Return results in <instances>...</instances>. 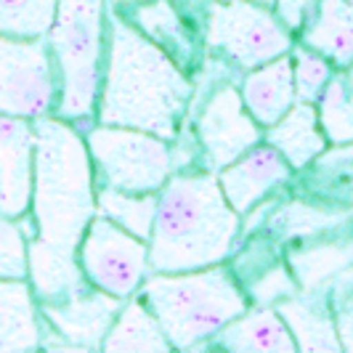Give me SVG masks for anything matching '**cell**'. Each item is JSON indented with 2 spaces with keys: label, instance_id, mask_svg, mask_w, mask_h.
I'll use <instances>...</instances> for the list:
<instances>
[{
  "label": "cell",
  "instance_id": "23",
  "mask_svg": "<svg viewBox=\"0 0 353 353\" xmlns=\"http://www.w3.org/2000/svg\"><path fill=\"white\" fill-rule=\"evenodd\" d=\"M287 265L301 290H321L353 268V239L290 250Z\"/></svg>",
  "mask_w": 353,
  "mask_h": 353
},
{
  "label": "cell",
  "instance_id": "25",
  "mask_svg": "<svg viewBox=\"0 0 353 353\" xmlns=\"http://www.w3.org/2000/svg\"><path fill=\"white\" fill-rule=\"evenodd\" d=\"M319 125L332 143L353 141V85L345 72H335L319 96Z\"/></svg>",
  "mask_w": 353,
  "mask_h": 353
},
{
  "label": "cell",
  "instance_id": "22",
  "mask_svg": "<svg viewBox=\"0 0 353 353\" xmlns=\"http://www.w3.org/2000/svg\"><path fill=\"white\" fill-rule=\"evenodd\" d=\"M101 348L106 353H165L170 351V340L165 337L157 316L139 298L130 301L109 327Z\"/></svg>",
  "mask_w": 353,
  "mask_h": 353
},
{
  "label": "cell",
  "instance_id": "10",
  "mask_svg": "<svg viewBox=\"0 0 353 353\" xmlns=\"http://www.w3.org/2000/svg\"><path fill=\"white\" fill-rule=\"evenodd\" d=\"M196 139L215 170L231 165L261 141L258 123L252 120L242 93L234 85H221L208 99L196 117Z\"/></svg>",
  "mask_w": 353,
  "mask_h": 353
},
{
  "label": "cell",
  "instance_id": "3",
  "mask_svg": "<svg viewBox=\"0 0 353 353\" xmlns=\"http://www.w3.org/2000/svg\"><path fill=\"white\" fill-rule=\"evenodd\" d=\"M35 125L32 205L35 239L64 252H77L96 215L93 170L85 139L61 117H40Z\"/></svg>",
  "mask_w": 353,
  "mask_h": 353
},
{
  "label": "cell",
  "instance_id": "24",
  "mask_svg": "<svg viewBox=\"0 0 353 353\" xmlns=\"http://www.w3.org/2000/svg\"><path fill=\"white\" fill-rule=\"evenodd\" d=\"M96 205L101 208L109 221H114L117 226L130 231L133 236H139L143 242H149L152 226H154V215H157V194H133L123 192L114 186H101L96 194Z\"/></svg>",
  "mask_w": 353,
  "mask_h": 353
},
{
  "label": "cell",
  "instance_id": "16",
  "mask_svg": "<svg viewBox=\"0 0 353 353\" xmlns=\"http://www.w3.org/2000/svg\"><path fill=\"white\" fill-rule=\"evenodd\" d=\"M242 101L258 125H274L298 101L292 59L284 53L279 59L261 64L242 83Z\"/></svg>",
  "mask_w": 353,
  "mask_h": 353
},
{
  "label": "cell",
  "instance_id": "28",
  "mask_svg": "<svg viewBox=\"0 0 353 353\" xmlns=\"http://www.w3.org/2000/svg\"><path fill=\"white\" fill-rule=\"evenodd\" d=\"M30 274V236L19 218L0 215V279H27Z\"/></svg>",
  "mask_w": 353,
  "mask_h": 353
},
{
  "label": "cell",
  "instance_id": "8",
  "mask_svg": "<svg viewBox=\"0 0 353 353\" xmlns=\"http://www.w3.org/2000/svg\"><path fill=\"white\" fill-rule=\"evenodd\" d=\"M59 72L46 37L0 35V112L27 120L56 114Z\"/></svg>",
  "mask_w": 353,
  "mask_h": 353
},
{
  "label": "cell",
  "instance_id": "20",
  "mask_svg": "<svg viewBox=\"0 0 353 353\" xmlns=\"http://www.w3.org/2000/svg\"><path fill=\"white\" fill-rule=\"evenodd\" d=\"M301 37L305 48L321 53L332 67L348 70L353 64V6L348 0H319Z\"/></svg>",
  "mask_w": 353,
  "mask_h": 353
},
{
  "label": "cell",
  "instance_id": "27",
  "mask_svg": "<svg viewBox=\"0 0 353 353\" xmlns=\"http://www.w3.org/2000/svg\"><path fill=\"white\" fill-rule=\"evenodd\" d=\"M292 72H295V93L298 101H308L314 104L319 101V96L324 93L332 72V61H327L321 53L311 51V48H295L292 51Z\"/></svg>",
  "mask_w": 353,
  "mask_h": 353
},
{
  "label": "cell",
  "instance_id": "13",
  "mask_svg": "<svg viewBox=\"0 0 353 353\" xmlns=\"http://www.w3.org/2000/svg\"><path fill=\"white\" fill-rule=\"evenodd\" d=\"M290 162L271 143H255L239 159L221 168L218 183L226 202L239 215H245L255 205H261V199L271 194L276 186H282L290 178Z\"/></svg>",
  "mask_w": 353,
  "mask_h": 353
},
{
  "label": "cell",
  "instance_id": "2",
  "mask_svg": "<svg viewBox=\"0 0 353 353\" xmlns=\"http://www.w3.org/2000/svg\"><path fill=\"white\" fill-rule=\"evenodd\" d=\"M236 234L239 212L226 202L212 173L168 178L149 236V268L154 274H181L221 263Z\"/></svg>",
  "mask_w": 353,
  "mask_h": 353
},
{
  "label": "cell",
  "instance_id": "6",
  "mask_svg": "<svg viewBox=\"0 0 353 353\" xmlns=\"http://www.w3.org/2000/svg\"><path fill=\"white\" fill-rule=\"evenodd\" d=\"M85 143L106 186L123 192H157L173 170V152L168 139L139 128L101 123L99 128H90Z\"/></svg>",
  "mask_w": 353,
  "mask_h": 353
},
{
  "label": "cell",
  "instance_id": "35",
  "mask_svg": "<svg viewBox=\"0 0 353 353\" xmlns=\"http://www.w3.org/2000/svg\"><path fill=\"white\" fill-rule=\"evenodd\" d=\"M348 3H351V6H353V0H348Z\"/></svg>",
  "mask_w": 353,
  "mask_h": 353
},
{
  "label": "cell",
  "instance_id": "34",
  "mask_svg": "<svg viewBox=\"0 0 353 353\" xmlns=\"http://www.w3.org/2000/svg\"><path fill=\"white\" fill-rule=\"evenodd\" d=\"M345 74H348V80H351V85H353V64L348 67V72H345Z\"/></svg>",
  "mask_w": 353,
  "mask_h": 353
},
{
  "label": "cell",
  "instance_id": "29",
  "mask_svg": "<svg viewBox=\"0 0 353 353\" xmlns=\"http://www.w3.org/2000/svg\"><path fill=\"white\" fill-rule=\"evenodd\" d=\"M343 215H332V212H324L321 208H311V205H303V202H292V205H284L282 210L271 218V231L282 234V236H311L316 231L327 229L337 223Z\"/></svg>",
  "mask_w": 353,
  "mask_h": 353
},
{
  "label": "cell",
  "instance_id": "11",
  "mask_svg": "<svg viewBox=\"0 0 353 353\" xmlns=\"http://www.w3.org/2000/svg\"><path fill=\"white\" fill-rule=\"evenodd\" d=\"M120 308H123L120 298L88 287L64 301L40 303V316L48 324V330L61 340H67L72 348L88 351V348H101Z\"/></svg>",
  "mask_w": 353,
  "mask_h": 353
},
{
  "label": "cell",
  "instance_id": "31",
  "mask_svg": "<svg viewBox=\"0 0 353 353\" xmlns=\"http://www.w3.org/2000/svg\"><path fill=\"white\" fill-rule=\"evenodd\" d=\"M330 301L335 303V327L340 348L353 351V290L337 287L335 295H330Z\"/></svg>",
  "mask_w": 353,
  "mask_h": 353
},
{
  "label": "cell",
  "instance_id": "7",
  "mask_svg": "<svg viewBox=\"0 0 353 353\" xmlns=\"http://www.w3.org/2000/svg\"><path fill=\"white\" fill-rule=\"evenodd\" d=\"M205 43L234 64L255 70L292 48V35L268 6L250 0L212 3L205 21Z\"/></svg>",
  "mask_w": 353,
  "mask_h": 353
},
{
  "label": "cell",
  "instance_id": "14",
  "mask_svg": "<svg viewBox=\"0 0 353 353\" xmlns=\"http://www.w3.org/2000/svg\"><path fill=\"white\" fill-rule=\"evenodd\" d=\"M295 337L298 351L305 353H332L343 351L337 340L335 314L330 305V292L321 290H298L274 305Z\"/></svg>",
  "mask_w": 353,
  "mask_h": 353
},
{
  "label": "cell",
  "instance_id": "15",
  "mask_svg": "<svg viewBox=\"0 0 353 353\" xmlns=\"http://www.w3.org/2000/svg\"><path fill=\"white\" fill-rule=\"evenodd\" d=\"M212 345L234 353H292L298 351L295 337L274 305H258L231 319L210 337Z\"/></svg>",
  "mask_w": 353,
  "mask_h": 353
},
{
  "label": "cell",
  "instance_id": "19",
  "mask_svg": "<svg viewBox=\"0 0 353 353\" xmlns=\"http://www.w3.org/2000/svg\"><path fill=\"white\" fill-rule=\"evenodd\" d=\"M265 141L282 154L292 170L308 168L324 152V130L319 125V112L308 101H295L290 112L268 125Z\"/></svg>",
  "mask_w": 353,
  "mask_h": 353
},
{
  "label": "cell",
  "instance_id": "17",
  "mask_svg": "<svg viewBox=\"0 0 353 353\" xmlns=\"http://www.w3.org/2000/svg\"><path fill=\"white\" fill-rule=\"evenodd\" d=\"M43 345L40 303L27 279H0V353Z\"/></svg>",
  "mask_w": 353,
  "mask_h": 353
},
{
  "label": "cell",
  "instance_id": "12",
  "mask_svg": "<svg viewBox=\"0 0 353 353\" xmlns=\"http://www.w3.org/2000/svg\"><path fill=\"white\" fill-rule=\"evenodd\" d=\"M35 125L0 112V215L21 218L32 205Z\"/></svg>",
  "mask_w": 353,
  "mask_h": 353
},
{
  "label": "cell",
  "instance_id": "32",
  "mask_svg": "<svg viewBox=\"0 0 353 353\" xmlns=\"http://www.w3.org/2000/svg\"><path fill=\"white\" fill-rule=\"evenodd\" d=\"M276 17L290 32H303L311 17L316 14L319 0H274Z\"/></svg>",
  "mask_w": 353,
  "mask_h": 353
},
{
  "label": "cell",
  "instance_id": "5",
  "mask_svg": "<svg viewBox=\"0 0 353 353\" xmlns=\"http://www.w3.org/2000/svg\"><path fill=\"white\" fill-rule=\"evenodd\" d=\"M46 40L59 72L56 117L88 120L101 88L104 0H59Z\"/></svg>",
  "mask_w": 353,
  "mask_h": 353
},
{
  "label": "cell",
  "instance_id": "33",
  "mask_svg": "<svg viewBox=\"0 0 353 353\" xmlns=\"http://www.w3.org/2000/svg\"><path fill=\"white\" fill-rule=\"evenodd\" d=\"M223 3H231V0H223ZM250 3H258V6H274V0H250Z\"/></svg>",
  "mask_w": 353,
  "mask_h": 353
},
{
  "label": "cell",
  "instance_id": "21",
  "mask_svg": "<svg viewBox=\"0 0 353 353\" xmlns=\"http://www.w3.org/2000/svg\"><path fill=\"white\" fill-rule=\"evenodd\" d=\"M133 8V24L154 46H159L178 67H189L194 59V37L183 24V17L170 0H141Z\"/></svg>",
  "mask_w": 353,
  "mask_h": 353
},
{
  "label": "cell",
  "instance_id": "30",
  "mask_svg": "<svg viewBox=\"0 0 353 353\" xmlns=\"http://www.w3.org/2000/svg\"><path fill=\"white\" fill-rule=\"evenodd\" d=\"M298 290H301V287L295 282L290 265L274 263V265H265L263 274L250 284L248 292H250V301L255 303V305H276V303H282L284 298L295 295Z\"/></svg>",
  "mask_w": 353,
  "mask_h": 353
},
{
  "label": "cell",
  "instance_id": "9",
  "mask_svg": "<svg viewBox=\"0 0 353 353\" xmlns=\"http://www.w3.org/2000/svg\"><path fill=\"white\" fill-rule=\"evenodd\" d=\"M77 261L83 274L96 290L114 298H130L146 279L149 271V245L117 226L109 218H96L80 239Z\"/></svg>",
  "mask_w": 353,
  "mask_h": 353
},
{
  "label": "cell",
  "instance_id": "1",
  "mask_svg": "<svg viewBox=\"0 0 353 353\" xmlns=\"http://www.w3.org/2000/svg\"><path fill=\"white\" fill-rule=\"evenodd\" d=\"M194 85L176 61L120 14L109 19V56L99 123L139 128L173 141Z\"/></svg>",
  "mask_w": 353,
  "mask_h": 353
},
{
  "label": "cell",
  "instance_id": "26",
  "mask_svg": "<svg viewBox=\"0 0 353 353\" xmlns=\"http://www.w3.org/2000/svg\"><path fill=\"white\" fill-rule=\"evenodd\" d=\"M59 0H0V35L46 37Z\"/></svg>",
  "mask_w": 353,
  "mask_h": 353
},
{
  "label": "cell",
  "instance_id": "18",
  "mask_svg": "<svg viewBox=\"0 0 353 353\" xmlns=\"http://www.w3.org/2000/svg\"><path fill=\"white\" fill-rule=\"evenodd\" d=\"M27 282L35 292L37 303L64 301L74 292H83L93 284L85 279L77 252L56 250L40 239H30V274Z\"/></svg>",
  "mask_w": 353,
  "mask_h": 353
},
{
  "label": "cell",
  "instance_id": "4",
  "mask_svg": "<svg viewBox=\"0 0 353 353\" xmlns=\"http://www.w3.org/2000/svg\"><path fill=\"white\" fill-rule=\"evenodd\" d=\"M141 301L157 316L173 348L208 343L231 319L248 311L245 292L221 263L181 274H154L143 282Z\"/></svg>",
  "mask_w": 353,
  "mask_h": 353
}]
</instances>
